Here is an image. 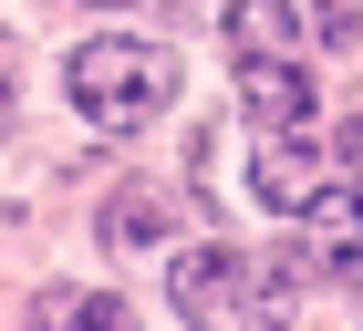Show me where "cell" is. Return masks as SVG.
Returning <instances> with one entry per match:
<instances>
[{"instance_id":"1","label":"cell","mask_w":363,"mask_h":331,"mask_svg":"<svg viewBox=\"0 0 363 331\" xmlns=\"http://www.w3.org/2000/svg\"><path fill=\"white\" fill-rule=\"evenodd\" d=\"M62 93H73V114H84V124H104V135H135L145 114H167V93H177V52H167V42H125V31H104V42H73V62H62Z\"/></svg>"},{"instance_id":"2","label":"cell","mask_w":363,"mask_h":331,"mask_svg":"<svg viewBox=\"0 0 363 331\" xmlns=\"http://www.w3.org/2000/svg\"><path fill=\"white\" fill-rule=\"evenodd\" d=\"M167 290H177V310L187 321H250L259 310V269H250V248H177V269H167Z\"/></svg>"},{"instance_id":"3","label":"cell","mask_w":363,"mask_h":331,"mask_svg":"<svg viewBox=\"0 0 363 331\" xmlns=\"http://www.w3.org/2000/svg\"><path fill=\"white\" fill-rule=\"evenodd\" d=\"M301 259H311L322 279H342V290H363V187L311 207V248H301Z\"/></svg>"},{"instance_id":"4","label":"cell","mask_w":363,"mask_h":331,"mask_svg":"<svg viewBox=\"0 0 363 331\" xmlns=\"http://www.w3.org/2000/svg\"><path fill=\"white\" fill-rule=\"evenodd\" d=\"M156 228H167V197H114V207H104V238H114V248L156 238Z\"/></svg>"},{"instance_id":"5","label":"cell","mask_w":363,"mask_h":331,"mask_svg":"<svg viewBox=\"0 0 363 331\" xmlns=\"http://www.w3.org/2000/svg\"><path fill=\"white\" fill-rule=\"evenodd\" d=\"M42 321H125V301H104V290H52Z\"/></svg>"},{"instance_id":"6","label":"cell","mask_w":363,"mask_h":331,"mask_svg":"<svg viewBox=\"0 0 363 331\" xmlns=\"http://www.w3.org/2000/svg\"><path fill=\"white\" fill-rule=\"evenodd\" d=\"M0 124H11V73H0Z\"/></svg>"},{"instance_id":"7","label":"cell","mask_w":363,"mask_h":331,"mask_svg":"<svg viewBox=\"0 0 363 331\" xmlns=\"http://www.w3.org/2000/svg\"><path fill=\"white\" fill-rule=\"evenodd\" d=\"M353 166H363V124H353Z\"/></svg>"}]
</instances>
